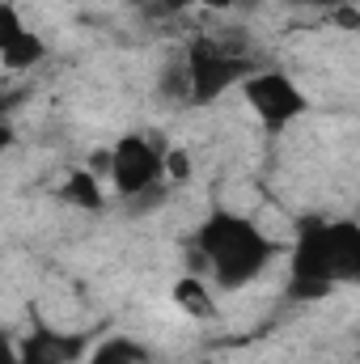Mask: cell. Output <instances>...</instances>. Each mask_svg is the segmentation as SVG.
<instances>
[{"label":"cell","mask_w":360,"mask_h":364,"mask_svg":"<svg viewBox=\"0 0 360 364\" xmlns=\"http://www.w3.org/2000/svg\"><path fill=\"white\" fill-rule=\"evenodd\" d=\"M331 17H335V26H344V30H356L360 26V13H356V4L348 0V4H339V9H331Z\"/></svg>","instance_id":"14"},{"label":"cell","mask_w":360,"mask_h":364,"mask_svg":"<svg viewBox=\"0 0 360 364\" xmlns=\"http://www.w3.org/2000/svg\"><path fill=\"white\" fill-rule=\"evenodd\" d=\"M0 364H17V343L0 331Z\"/></svg>","instance_id":"15"},{"label":"cell","mask_w":360,"mask_h":364,"mask_svg":"<svg viewBox=\"0 0 360 364\" xmlns=\"http://www.w3.org/2000/svg\"><path fill=\"white\" fill-rule=\"evenodd\" d=\"M162 144L149 140V136H123L110 153H106V174L119 199H132L140 195L144 186L162 182Z\"/></svg>","instance_id":"5"},{"label":"cell","mask_w":360,"mask_h":364,"mask_svg":"<svg viewBox=\"0 0 360 364\" xmlns=\"http://www.w3.org/2000/svg\"><path fill=\"white\" fill-rule=\"evenodd\" d=\"M85 352H90V335L34 326L17 348V364H77Z\"/></svg>","instance_id":"6"},{"label":"cell","mask_w":360,"mask_h":364,"mask_svg":"<svg viewBox=\"0 0 360 364\" xmlns=\"http://www.w3.org/2000/svg\"><path fill=\"white\" fill-rule=\"evenodd\" d=\"M271 259H275V242L250 216L225 212V208L203 216V225L191 237V255H186L191 272H208L216 279V288L225 292L255 284L271 267Z\"/></svg>","instance_id":"1"},{"label":"cell","mask_w":360,"mask_h":364,"mask_svg":"<svg viewBox=\"0 0 360 364\" xmlns=\"http://www.w3.org/2000/svg\"><path fill=\"white\" fill-rule=\"evenodd\" d=\"M162 93L174 97V102H186V73H182V60H174L162 77Z\"/></svg>","instance_id":"13"},{"label":"cell","mask_w":360,"mask_h":364,"mask_svg":"<svg viewBox=\"0 0 360 364\" xmlns=\"http://www.w3.org/2000/svg\"><path fill=\"white\" fill-rule=\"evenodd\" d=\"M13 140H17V136H13V123H9V119H0V157L13 149Z\"/></svg>","instance_id":"17"},{"label":"cell","mask_w":360,"mask_h":364,"mask_svg":"<svg viewBox=\"0 0 360 364\" xmlns=\"http://www.w3.org/2000/svg\"><path fill=\"white\" fill-rule=\"evenodd\" d=\"M60 199L81 208V212H102L106 208V195H102V182L93 178V170H77L68 174V182L60 186Z\"/></svg>","instance_id":"7"},{"label":"cell","mask_w":360,"mask_h":364,"mask_svg":"<svg viewBox=\"0 0 360 364\" xmlns=\"http://www.w3.org/2000/svg\"><path fill=\"white\" fill-rule=\"evenodd\" d=\"M360 279V225L314 216L292 242V284L297 301H318L344 284Z\"/></svg>","instance_id":"2"},{"label":"cell","mask_w":360,"mask_h":364,"mask_svg":"<svg viewBox=\"0 0 360 364\" xmlns=\"http://www.w3.org/2000/svg\"><path fill=\"white\" fill-rule=\"evenodd\" d=\"M21 30H26V26H21V13H17L9 0H0V55H4V47H9Z\"/></svg>","instance_id":"12"},{"label":"cell","mask_w":360,"mask_h":364,"mask_svg":"<svg viewBox=\"0 0 360 364\" xmlns=\"http://www.w3.org/2000/svg\"><path fill=\"white\" fill-rule=\"evenodd\" d=\"M144 360H149L144 343H136V339H123V335H115V339L97 343V348L90 352V364H144Z\"/></svg>","instance_id":"10"},{"label":"cell","mask_w":360,"mask_h":364,"mask_svg":"<svg viewBox=\"0 0 360 364\" xmlns=\"http://www.w3.org/2000/svg\"><path fill=\"white\" fill-rule=\"evenodd\" d=\"M288 4H297V9H339V4H348V0H288Z\"/></svg>","instance_id":"16"},{"label":"cell","mask_w":360,"mask_h":364,"mask_svg":"<svg viewBox=\"0 0 360 364\" xmlns=\"http://www.w3.org/2000/svg\"><path fill=\"white\" fill-rule=\"evenodd\" d=\"M170 191H174V186H170V182L162 178V182H153V186H144L140 195L123 199V203H127V212H136V216H140V212H153V208H162V203L170 199Z\"/></svg>","instance_id":"11"},{"label":"cell","mask_w":360,"mask_h":364,"mask_svg":"<svg viewBox=\"0 0 360 364\" xmlns=\"http://www.w3.org/2000/svg\"><path fill=\"white\" fill-rule=\"evenodd\" d=\"M195 4H203V9H221V13H225V9H233L238 0H195Z\"/></svg>","instance_id":"18"},{"label":"cell","mask_w":360,"mask_h":364,"mask_svg":"<svg viewBox=\"0 0 360 364\" xmlns=\"http://www.w3.org/2000/svg\"><path fill=\"white\" fill-rule=\"evenodd\" d=\"M174 305H179L182 314H191V318H212V296H208V284L199 279V275H182L179 284H174Z\"/></svg>","instance_id":"9"},{"label":"cell","mask_w":360,"mask_h":364,"mask_svg":"<svg viewBox=\"0 0 360 364\" xmlns=\"http://www.w3.org/2000/svg\"><path fill=\"white\" fill-rule=\"evenodd\" d=\"M255 68H259V60L246 47H233L229 38H195L182 51L186 102L191 106H208V102H216L225 90L242 85Z\"/></svg>","instance_id":"3"},{"label":"cell","mask_w":360,"mask_h":364,"mask_svg":"<svg viewBox=\"0 0 360 364\" xmlns=\"http://www.w3.org/2000/svg\"><path fill=\"white\" fill-rule=\"evenodd\" d=\"M47 60V43L34 34V30H21L9 47H4V55H0V64L9 68V73H30L34 64H43Z\"/></svg>","instance_id":"8"},{"label":"cell","mask_w":360,"mask_h":364,"mask_svg":"<svg viewBox=\"0 0 360 364\" xmlns=\"http://www.w3.org/2000/svg\"><path fill=\"white\" fill-rule=\"evenodd\" d=\"M242 93L250 102V110L259 114V123L268 132H284L288 123H297L301 114H309V97L305 90L280 73V68H255L246 81H242Z\"/></svg>","instance_id":"4"}]
</instances>
